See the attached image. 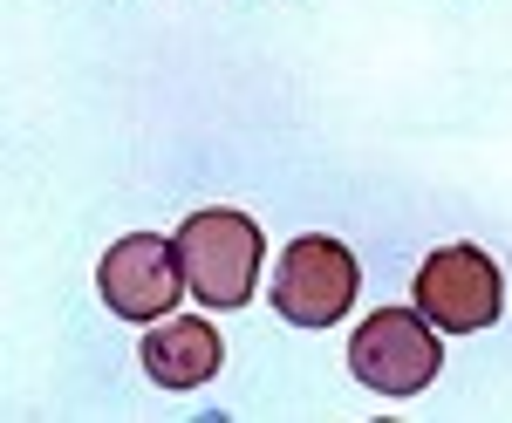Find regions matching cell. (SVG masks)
Segmentation results:
<instances>
[{
    "instance_id": "cell-4",
    "label": "cell",
    "mask_w": 512,
    "mask_h": 423,
    "mask_svg": "<svg viewBox=\"0 0 512 423\" xmlns=\"http://www.w3.org/2000/svg\"><path fill=\"white\" fill-rule=\"evenodd\" d=\"M96 287H103V301H110L117 321L144 328V321H164V314L178 308L192 280H185V260H178V239L130 232V239H117V246L103 253Z\"/></svg>"
},
{
    "instance_id": "cell-6",
    "label": "cell",
    "mask_w": 512,
    "mask_h": 423,
    "mask_svg": "<svg viewBox=\"0 0 512 423\" xmlns=\"http://www.w3.org/2000/svg\"><path fill=\"white\" fill-rule=\"evenodd\" d=\"M137 362H144V376L158 389H198V383L219 376L226 342H219V328H212L205 314H164L158 328H144Z\"/></svg>"
},
{
    "instance_id": "cell-2",
    "label": "cell",
    "mask_w": 512,
    "mask_h": 423,
    "mask_svg": "<svg viewBox=\"0 0 512 423\" xmlns=\"http://www.w3.org/2000/svg\"><path fill=\"white\" fill-rule=\"evenodd\" d=\"M349 369H355V383H369L376 396H417V389L437 383L444 342H437V328L424 321V314L376 308L349 335Z\"/></svg>"
},
{
    "instance_id": "cell-1",
    "label": "cell",
    "mask_w": 512,
    "mask_h": 423,
    "mask_svg": "<svg viewBox=\"0 0 512 423\" xmlns=\"http://www.w3.org/2000/svg\"><path fill=\"white\" fill-rule=\"evenodd\" d=\"M260 253L267 239L260 226L233 212V205H212V212H192L178 226V260H185V280L205 308H246L253 301V273H260Z\"/></svg>"
},
{
    "instance_id": "cell-3",
    "label": "cell",
    "mask_w": 512,
    "mask_h": 423,
    "mask_svg": "<svg viewBox=\"0 0 512 423\" xmlns=\"http://www.w3.org/2000/svg\"><path fill=\"white\" fill-rule=\"evenodd\" d=\"M355 287H362V267H355L349 246L328 232H301L274 273V308L294 328H335L349 314Z\"/></svg>"
},
{
    "instance_id": "cell-5",
    "label": "cell",
    "mask_w": 512,
    "mask_h": 423,
    "mask_svg": "<svg viewBox=\"0 0 512 423\" xmlns=\"http://www.w3.org/2000/svg\"><path fill=\"white\" fill-rule=\"evenodd\" d=\"M506 308V280L478 246H437L417 267V314L437 335H478Z\"/></svg>"
}]
</instances>
